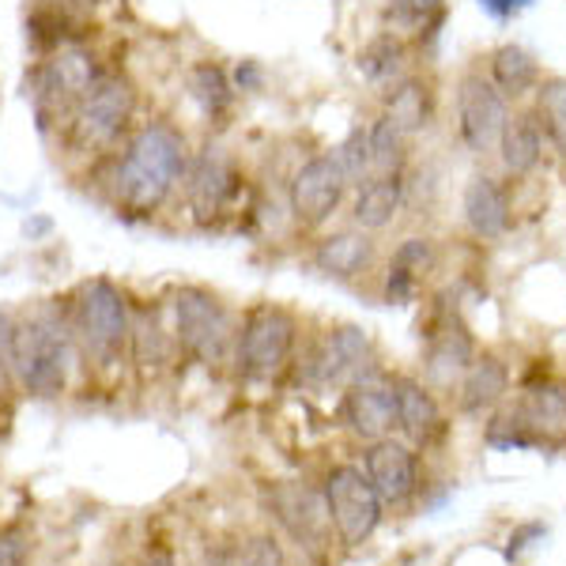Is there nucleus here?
<instances>
[{"label": "nucleus", "mask_w": 566, "mask_h": 566, "mask_svg": "<svg viewBox=\"0 0 566 566\" xmlns=\"http://www.w3.org/2000/svg\"><path fill=\"white\" fill-rule=\"evenodd\" d=\"M386 261L397 264V269H405V272H412L416 280H427L438 269V242L431 239V234L412 231L392 245V253Z\"/></svg>", "instance_id": "nucleus-33"}, {"label": "nucleus", "mask_w": 566, "mask_h": 566, "mask_svg": "<svg viewBox=\"0 0 566 566\" xmlns=\"http://www.w3.org/2000/svg\"><path fill=\"white\" fill-rule=\"evenodd\" d=\"M416 69H419V53L412 39L392 31V27L370 34V39L355 50V76H359L374 95H386L392 84L412 76Z\"/></svg>", "instance_id": "nucleus-25"}, {"label": "nucleus", "mask_w": 566, "mask_h": 566, "mask_svg": "<svg viewBox=\"0 0 566 566\" xmlns=\"http://www.w3.org/2000/svg\"><path fill=\"white\" fill-rule=\"evenodd\" d=\"M69 4H76V8H87V12H91V0H69Z\"/></svg>", "instance_id": "nucleus-45"}, {"label": "nucleus", "mask_w": 566, "mask_h": 566, "mask_svg": "<svg viewBox=\"0 0 566 566\" xmlns=\"http://www.w3.org/2000/svg\"><path fill=\"white\" fill-rule=\"evenodd\" d=\"M178 359L175 328H170L167 298H144L133 303V328H129V363L140 374H159Z\"/></svg>", "instance_id": "nucleus-26"}, {"label": "nucleus", "mask_w": 566, "mask_h": 566, "mask_svg": "<svg viewBox=\"0 0 566 566\" xmlns=\"http://www.w3.org/2000/svg\"><path fill=\"white\" fill-rule=\"evenodd\" d=\"M12 336H15V314H12V310H0V397H4V392H12V386H15Z\"/></svg>", "instance_id": "nucleus-38"}, {"label": "nucleus", "mask_w": 566, "mask_h": 566, "mask_svg": "<svg viewBox=\"0 0 566 566\" xmlns=\"http://www.w3.org/2000/svg\"><path fill=\"white\" fill-rule=\"evenodd\" d=\"M514 416L528 427L536 438V450H559L566 446V381L541 374V378H525L517 392Z\"/></svg>", "instance_id": "nucleus-24"}, {"label": "nucleus", "mask_w": 566, "mask_h": 566, "mask_svg": "<svg viewBox=\"0 0 566 566\" xmlns=\"http://www.w3.org/2000/svg\"><path fill=\"white\" fill-rule=\"evenodd\" d=\"M547 151L552 148H547V133H544L541 114L533 109V103H522V106L510 109L491 159L499 163V175L506 181H528V178L541 175Z\"/></svg>", "instance_id": "nucleus-21"}, {"label": "nucleus", "mask_w": 566, "mask_h": 566, "mask_svg": "<svg viewBox=\"0 0 566 566\" xmlns=\"http://www.w3.org/2000/svg\"><path fill=\"white\" fill-rule=\"evenodd\" d=\"M298 336L303 322L283 303H253L239 314V333H234L231 370L245 386H272L283 374L295 370Z\"/></svg>", "instance_id": "nucleus-8"}, {"label": "nucleus", "mask_w": 566, "mask_h": 566, "mask_svg": "<svg viewBox=\"0 0 566 566\" xmlns=\"http://www.w3.org/2000/svg\"><path fill=\"white\" fill-rule=\"evenodd\" d=\"M514 181L499 170H472L461 189V227L476 242H502L514 231Z\"/></svg>", "instance_id": "nucleus-16"}, {"label": "nucleus", "mask_w": 566, "mask_h": 566, "mask_svg": "<svg viewBox=\"0 0 566 566\" xmlns=\"http://www.w3.org/2000/svg\"><path fill=\"white\" fill-rule=\"evenodd\" d=\"M510 109L514 106L499 95V87L483 76V69H464L453 80V140L458 148L472 159H491Z\"/></svg>", "instance_id": "nucleus-11"}, {"label": "nucleus", "mask_w": 566, "mask_h": 566, "mask_svg": "<svg viewBox=\"0 0 566 566\" xmlns=\"http://www.w3.org/2000/svg\"><path fill=\"white\" fill-rule=\"evenodd\" d=\"M510 386H514L510 363L495 352H476V359L461 374L453 397H458V408L464 416H491L495 408L506 405Z\"/></svg>", "instance_id": "nucleus-28"}, {"label": "nucleus", "mask_w": 566, "mask_h": 566, "mask_svg": "<svg viewBox=\"0 0 566 566\" xmlns=\"http://www.w3.org/2000/svg\"><path fill=\"white\" fill-rule=\"evenodd\" d=\"M322 495L328 506V517H333L336 541L344 547H363L378 533L381 525V499L374 495L367 472L359 464H333L325 472Z\"/></svg>", "instance_id": "nucleus-13"}, {"label": "nucleus", "mask_w": 566, "mask_h": 566, "mask_svg": "<svg viewBox=\"0 0 566 566\" xmlns=\"http://www.w3.org/2000/svg\"><path fill=\"white\" fill-rule=\"evenodd\" d=\"M31 563V541L23 528H0V566H27Z\"/></svg>", "instance_id": "nucleus-39"}, {"label": "nucleus", "mask_w": 566, "mask_h": 566, "mask_svg": "<svg viewBox=\"0 0 566 566\" xmlns=\"http://www.w3.org/2000/svg\"><path fill=\"white\" fill-rule=\"evenodd\" d=\"M205 566H227V559H223V555H208Z\"/></svg>", "instance_id": "nucleus-44"}, {"label": "nucleus", "mask_w": 566, "mask_h": 566, "mask_svg": "<svg viewBox=\"0 0 566 566\" xmlns=\"http://www.w3.org/2000/svg\"><path fill=\"white\" fill-rule=\"evenodd\" d=\"M419 291H423V280H416L412 272H405L386 261V269H381V303L412 306V303H419Z\"/></svg>", "instance_id": "nucleus-35"}, {"label": "nucleus", "mask_w": 566, "mask_h": 566, "mask_svg": "<svg viewBox=\"0 0 566 566\" xmlns=\"http://www.w3.org/2000/svg\"><path fill=\"white\" fill-rule=\"evenodd\" d=\"M333 155L340 159L344 175L352 186H359L363 178H370V148H367V122H355L348 133L340 136V144H333Z\"/></svg>", "instance_id": "nucleus-34"}, {"label": "nucleus", "mask_w": 566, "mask_h": 566, "mask_svg": "<svg viewBox=\"0 0 566 566\" xmlns=\"http://www.w3.org/2000/svg\"><path fill=\"white\" fill-rule=\"evenodd\" d=\"M359 469L367 472L381 506L400 510L423 491V461H419L416 446H408L405 438L389 434V438H378V442H367Z\"/></svg>", "instance_id": "nucleus-15"}, {"label": "nucleus", "mask_w": 566, "mask_h": 566, "mask_svg": "<svg viewBox=\"0 0 566 566\" xmlns=\"http://www.w3.org/2000/svg\"><path fill=\"white\" fill-rule=\"evenodd\" d=\"M136 122H140V87L122 65H109L72 106L53 148L76 163V170H84L106 159L136 129Z\"/></svg>", "instance_id": "nucleus-2"}, {"label": "nucleus", "mask_w": 566, "mask_h": 566, "mask_svg": "<svg viewBox=\"0 0 566 566\" xmlns=\"http://www.w3.org/2000/svg\"><path fill=\"white\" fill-rule=\"evenodd\" d=\"M181 91L193 106L197 122L205 125V136H219L231 129L234 109H239V91L231 84V69L216 57H197L181 72Z\"/></svg>", "instance_id": "nucleus-19"}, {"label": "nucleus", "mask_w": 566, "mask_h": 566, "mask_svg": "<svg viewBox=\"0 0 566 566\" xmlns=\"http://www.w3.org/2000/svg\"><path fill=\"white\" fill-rule=\"evenodd\" d=\"M367 148H370V175H408L412 170L416 140L389 114H381V109H374V117L367 122Z\"/></svg>", "instance_id": "nucleus-30"}, {"label": "nucleus", "mask_w": 566, "mask_h": 566, "mask_svg": "<svg viewBox=\"0 0 566 566\" xmlns=\"http://www.w3.org/2000/svg\"><path fill=\"white\" fill-rule=\"evenodd\" d=\"M84 359L72 333L69 317V298H50L31 314L15 317V336H12V370H15V389H23L27 397L53 400L69 389L72 367Z\"/></svg>", "instance_id": "nucleus-3"}, {"label": "nucleus", "mask_w": 566, "mask_h": 566, "mask_svg": "<svg viewBox=\"0 0 566 566\" xmlns=\"http://www.w3.org/2000/svg\"><path fill=\"white\" fill-rule=\"evenodd\" d=\"M336 419L359 442H378V438L397 434V397H392L389 374H378V378L355 381V386L340 389Z\"/></svg>", "instance_id": "nucleus-20"}, {"label": "nucleus", "mask_w": 566, "mask_h": 566, "mask_svg": "<svg viewBox=\"0 0 566 566\" xmlns=\"http://www.w3.org/2000/svg\"><path fill=\"white\" fill-rule=\"evenodd\" d=\"M231 84L239 91V98H253L269 87V69H264V61L258 57H242L231 65Z\"/></svg>", "instance_id": "nucleus-37"}, {"label": "nucleus", "mask_w": 566, "mask_h": 566, "mask_svg": "<svg viewBox=\"0 0 566 566\" xmlns=\"http://www.w3.org/2000/svg\"><path fill=\"white\" fill-rule=\"evenodd\" d=\"M140 566H181V563L170 547H148V555L140 559Z\"/></svg>", "instance_id": "nucleus-43"}, {"label": "nucleus", "mask_w": 566, "mask_h": 566, "mask_svg": "<svg viewBox=\"0 0 566 566\" xmlns=\"http://www.w3.org/2000/svg\"><path fill=\"white\" fill-rule=\"evenodd\" d=\"M109 65H114V61H106L98 42L65 45V50L45 53V57H34L31 65H27L23 98H27V106H31L34 129H39L45 144H57L72 106L80 103V95H84Z\"/></svg>", "instance_id": "nucleus-5"}, {"label": "nucleus", "mask_w": 566, "mask_h": 566, "mask_svg": "<svg viewBox=\"0 0 566 566\" xmlns=\"http://www.w3.org/2000/svg\"><path fill=\"white\" fill-rule=\"evenodd\" d=\"M412 208V175H370L359 186H352L348 216L352 227L367 234H381Z\"/></svg>", "instance_id": "nucleus-23"}, {"label": "nucleus", "mask_w": 566, "mask_h": 566, "mask_svg": "<svg viewBox=\"0 0 566 566\" xmlns=\"http://www.w3.org/2000/svg\"><path fill=\"white\" fill-rule=\"evenodd\" d=\"M416 563V555H412V559H405V563H400V566H412Z\"/></svg>", "instance_id": "nucleus-46"}, {"label": "nucleus", "mask_w": 566, "mask_h": 566, "mask_svg": "<svg viewBox=\"0 0 566 566\" xmlns=\"http://www.w3.org/2000/svg\"><path fill=\"white\" fill-rule=\"evenodd\" d=\"M547 536V525L544 522H525V525H517L514 533H510V541H506V563H517L522 559V555L528 552V547H533L536 541H544Z\"/></svg>", "instance_id": "nucleus-40"}, {"label": "nucleus", "mask_w": 566, "mask_h": 566, "mask_svg": "<svg viewBox=\"0 0 566 566\" xmlns=\"http://www.w3.org/2000/svg\"><path fill=\"white\" fill-rule=\"evenodd\" d=\"M253 193V178L242 155L219 136H200L189 155L186 178L178 189V212H186L197 231H223L239 223Z\"/></svg>", "instance_id": "nucleus-4"}, {"label": "nucleus", "mask_w": 566, "mask_h": 566, "mask_svg": "<svg viewBox=\"0 0 566 566\" xmlns=\"http://www.w3.org/2000/svg\"><path fill=\"white\" fill-rule=\"evenodd\" d=\"M378 234H367L359 227H325L310 242V269L322 272L325 280L355 283L378 269Z\"/></svg>", "instance_id": "nucleus-17"}, {"label": "nucleus", "mask_w": 566, "mask_h": 566, "mask_svg": "<svg viewBox=\"0 0 566 566\" xmlns=\"http://www.w3.org/2000/svg\"><path fill=\"white\" fill-rule=\"evenodd\" d=\"M129 287H122L114 276H87L72 287L69 317L76 333L84 363L98 370H114L129 359V328H133Z\"/></svg>", "instance_id": "nucleus-6"}, {"label": "nucleus", "mask_w": 566, "mask_h": 566, "mask_svg": "<svg viewBox=\"0 0 566 566\" xmlns=\"http://www.w3.org/2000/svg\"><path fill=\"white\" fill-rule=\"evenodd\" d=\"M303 381L310 389H348L386 374L374 359V340L363 325H328L303 355Z\"/></svg>", "instance_id": "nucleus-10"}, {"label": "nucleus", "mask_w": 566, "mask_h": 566, "mask_svg": "<svg viewBox=\"0 0 566 566\" xmlns=\"http://www.w3.org/2000/svg\"><path fill=\"white\" fill-rule=\"evenodd\" d=\"M193 133L167 114L140 117L136 129L117 144L106 159L80 170L91 178V193L125 223H155L178 205V189L186 178Z\"/></svg>", "instance_id": "nucleus-1"}, {"label": "nucleus", "mask_w": 566, "mask_h": 566, "mask_svg": "<svg viewBox=\"0 0 566 566\" xmlns=\"http://www.w3.org/2000/svg\"><path fill=\"white\" fill-rule=\"evenodd\" d=\"M483 76L499 87V95L506 98L510 106H522L536 95V87H541V80H544V69H541V61H536V53H528L525 45L502 42L488 53V61H483Z\"/></svg>", "instance_id": "nucleus-29"}, {"label": "nucleus", "mask_w": 566, "mask_h": 566, "mask_svg": "<svg viewBox=\"0 0 566 566\" xmlns=\"http://www.w3.org/2000/svg\"><path fill=\"white\" fill-rule=\"evenodd\" d=\"M261 506L269 510L272 522H276L298 547H303L310 559H325L328 547H333L336 528H333V517H328L322 488H314V483H298V480L264 483Z\"/></svg>", "instance_id": "nucleus-12"}, {"label": "nucleus", "mask_w": 566, "mask_h": 566, "mask_svg": "<svg viewBox=\"0 0 566 566\" xmlns=\"http://www.w3.org/2000/svg\"><path fill=\"white\" fill-rule=\"evenodd\" d=\"M23 39L31 57H45L65 45L95 42V20L87 8H76L69 0H27L23 12Z\"/></svg>", "instance_id": "nucleus-18"}, {"label": "nucleus", "mask_w": 566, "mask_h": 566, "mask_svg": "<svg viewBox=\"0 0 566 566\" xmlns=\"http://www.w3.org/2000/svg\"><path fill=\"white\" fill-rule=\"evenodd\" d=\"M392 397H397V434L416 450L442 442L450 423H446L442 397L416 374H389Z\"/></svg>", "instance_id": "nucleus-22"}, {"label": "nucleus", "mask_w": 566, "mask_h": 566, "mask_svg": "<svg viewBox=\"0 0 566 566\" xmlns=\"http://www.w3.org/2000/svg\"><path fill=\"white\" fill-rule=\"evenodd\" d=\"M239 566H287V555L272 533H258L239 547Z\"/></svg>", "instance_id": "nucleus-36"}, {"label": "nucleus", "mask_w": 566, "mask_h": 566, "mask_svg": "<svg viewBox=\"0 0 566 566\" xmlns=\"http://www.w3.org/2000/svg\"><path fill=\"white\" fill-rule=\"evenodd\" d=\"M348 197L352 181L344 175L333 148L298 159L295 170L283 178V200H287L291 227L298 234H310V239L317 231H325V227H333V219L348 208Z\"/></svg>", "instance_id": "nucleus-9"}, {"label": "nucleus", "mask_w": 566, "mask_h": 566, "mask_svg": "<svg viewBox=\"0 0 566 566\" xmlns=\"http://www.w3.org/2000/svg\"><path fill=\"white\" fill-rule=\"evenodd\" d=\"M476 4H480V12H488L495 23H510V20H517L522 12H528L536 0H476Z\"/></svg>", "instance_id": "nucleus-41"}, {"label": "nucleus", "mask_w": 566, "mask_h": 566, "mask_svg": "<svg viewBox=\"0 0 566 566\" xmlns=\"http://www.w3.org/2000/svg\"><path fill=\"white\" fill-rule=\"evenodd\" d=\"M386 23L392 27V31H400V34H419L427 23H434V20H442L446 12H450V4L446 0H386Z\"/></svg>", "instance_id": "nucleus-32"}, {"label": "nucleus", "mask_w": 566, "mask_h": 566, "mask_svg": "<svg viewBox=\"0 0 566 566\" xmlns=\"http://www.w3.org/2000/svg\"><path fill=\"white\" fill-rule=\"evenodd\" d=\"M483 442L499 453H528L536 450V438L528 434V427L514 416V408H495L483 427Z\"/></svg>", "instance_id": "nucleus-31"}, {"label": "nucleus", "mask_w": 566, "mask_h": 566, "mask_svg": "<svg viewBox=\"0 0 566 566\" xmlns=\"http://www.w3.org/2000/svg\"><path fill=\"white\" fill-rule=\"evenodd\" d=\"M50 234H53V219H50V216L31 212V216L23 219V239L39 242V239H50Z\"/></svg>", "instance_id": "nucleus-42"}, {"label": "nucleus", "mask_w": 566, "mask_h": 566, "mask_svg": "<svg viewBox=\"0 0 566 566\" xmlns=\"http://www.w3.org/2000/svg\"><path fill=\"white\" fill-rule=\"evenodd\" d=\"M378 109L381 114H389L400 129L412 136V140L427 136L438 122V109H442V103H438L434 76L423 69H416L412 76H405L400 84H392L386 95H378Z\"/></svg>", "instance_id": "nucleus-27"}, {"label": "nucleus", "mask_w": 566, "mask_h": 566, "mask_svg": "<svg viewBox=\"0 0 566 566\" xmlns=\"http://www.w3.org/2000/svg\"><path fill=\"white\" fill-rule=\"evenodd\" d=\"M480 344L458 310H438L423 333V381L434 392H453Z\"/></svg>", "instance_id": "nucleus-14"}, {"label": "nucleus", "mask_w": 566, "mask_h": 566, "mask_svg": "<svg viewBox=\"0 0 566 566\" xmlns=\"http://www.w3.org/2000/svg\"><path fill=\"white\" fill-rule=\"evenodd\" d=\"M170 328H175L178 359L197 363L205 370L231 367L239 314L208 283H178L167 295Z\"/></svg>", "instance_id": "nucleus-7"}]
</instances>
